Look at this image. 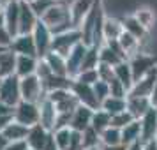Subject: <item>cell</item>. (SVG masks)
I'll return each mask as SVG.
<instances>
[{
    "instance_id": "23",
    "label": "cell",
    "mask_w": 157,
    "mask_h": 150,
    "mask_svg": "<svg viewBox=\"0 0 157 150\" xmlns=\"http://www.w3.org/2000/svg\"><path fill=\"white\" fill-rule=\"evenodd\" d=\"M140 141H141V122L134 120L122 129V145L131 147V145Z\"/></svg>"
},
{
    "instance_id": "54",
    "label": "cell",
    "mask_w": 157,
    "mask_h": 150,
    "mask_svg": "<svg viewBox=\"0 0 157 150\" xmlns=\"http://www.w3.org/2000/svg\"><path fill=\"white\" fill-rule=\"evenodd\" d=\"M88 150H101V147H95V148H88Z\"/></svg>"
},
{
    "instance_id": "55",
    "label": "cell",
    "mask_w": 157,
    "mask_h": 150,
    "mask_svg": "<svg viewBox=\"0 0 157 150\" xmlns=\"http://www.w3.org/2000/svg\"><path fill=\"white\" fill-rule=\"evenodd\" d=\"M2 81H4V79H2V78H0V87H2Z\"/></svg>"
},
{
    "instance_id": "5",
    "label": "cell",
    "mask_w": 157,
    "mask_h": 150,
    "mask_svg": "<svg viewBox=\"0 0 157 150\" xmlns=\"http://www.w3.org/2000/svg\"><path fill=\"white\" fill-rule=\"evenodd\" d=\"M129 65H131V71H132V76H134V81L145 78L148 72H152L157 67V62L154 55H148V53H141L138 51L136 55L129 58Z\"/></svg>"
},
{
    "instance_id": "7",
    "label": "cell",
    "mask_w": 157,
    "mask_h": 150,
    "mask_svg": "<svg viewBox=\"0 0 157 150\" xmlns=\"http://www.w3.org/2000/svg\"><path fill=\"white\" fill-rule=\"evenodd\" d=\"M39 104H34V102H25L21 101L18 106H14V113H13V118L18 124H23L27 127H34L39 124Z\"/></svg>"
},
{
    "instance_id": "28",
    "label": "cell",
    "mask_w": 157,
    "mask_h": 150,
    "mask_svg": "<svg viewBox=\"0 0 157 150\" xmlns=\"http://www.w3.org/2000/svg\"><path fill=\"white\" fill-rule=\"evenodd\" d=\"M122 25H124V30H125L127 34H131V36H134L138 41H143V39L147 37V34H148V32L140 25V21L134 18V14H129V16H125V18H122Z\"/></svg>"
},
{
    "instance_id": "57",
    "label": "cell",
    "mask_w": 157,
    "mask_h": 150,
    "mask_svg": "<svg viewBox=\"0 0 157 150\" xmlns=\"http://www.w3.org/2000/svg\"><path fill=\"white\" fill-rule=\"evenodd\" d=\"M4 2H9V0H4Z\"/></svg>"
},
{
    "instance_id": "41",
    "label": "cell",
    "mask_w": 157,
    "mask_h": 150,
    "mask_svg": "<svg viewBox=\"0 0 157 150\" xmlns=\"http://www.w3.org/2000/svg\"><path fill=\"white\" fill-rule=\"evenodd\" d=\"M109 95L111 97H120V99H127V95H129V92H127V88L122 85L118 79L115 78L111 83H109Z\"/></svg>"
},
{
    "instance_id": "42",
    "label": "cell",
    "mask_w": 157,
    "mask_h": 150,
    "mask_svg": "<svg viewBox=\"0 0 157 150\" xmlns=\"http://www.w3.org/2000/svg\"><path fill=\"white\" fill-rule=\"evenodd\" d=\"M94 92H95V95H97L99 102L102 104V102L109 97V83H106V81H101V79H99V81L94 85Z\"/></svg>"
},
{
    "instance_id": "6",
    "label": "cell",
    "mask_w": 157,
    "mask_h": 150,
    "mask_svg": "<svg viewBox=\"0 0 157 150\" xmlns=\"http://www.w3.org/2000/svg\"><path fill=\"white\" fill-rule=\"evenodd\" d=\"M20 11H21V0H9L4 7V27L7 30L11 39L20 36Z\"/></svg>"
},
{
    "instance_id": "19",
    "label": "cell",
    "mask_w": 157,
    "mask_h": 150,
    "mask_svg": "<svg viewBox=\"0 0 157 150\" xmlns=\"http://www.w3.org/2000/svg\"><path fill=\"white\" fill-rule=\"evenodd\" d=\"M152 108V101L147 97H127V111L132 115L134 120H141Z\"/></svg>"
},
{
    "instance_id": "22",
    "label": "cell",
    "mask_w": 157,
    "mask_h": 150,
    "mask_svg": "<svg viewBox=\"0 0 157 150\" xmlns=\"http://www.w3.org/2000/svg\"><path fill=\"white\" fill-rule=\"evenodd\" d=\"M29 131H30V127L13 120L7 127H6V131H4L2 134H4V138H6L9 143H16V141H27Z\"/></svg>"
},
{
    "instance_id": "30",
    "label": "cell",
    "mask_w": 157,
    "mask_h": 150,
    "mask_svg": "<svg viewBox=\"0 0 157 150\" xmlns=\"http://www.w3.org/2000/svg\"><path fill=\"white\" fill-rule=\"evenodd\" d=\"M101 110H104L111 117H115V115H118V113H124V111H127V99H120V97H111L109 95L101 104Z\"/></svg>"
},
{
    "instance_id": "50",
    "label": "cell",
    "mask_w": 157,
    "mask_h": 150,
    "mask_svg": "<svg viewBox=\"0 0 157 150\" xmlns=\"http://www.w3.org/2000/svg\"><path fill=\"white\" fill-rule=\"evenodd\" d=\"M7 145H9V141L4 138V134L0 133V150H6V147H7Z\"/></svg>"
},
{
    "instance_id": "4",
    "label": "cell",
    "mask_w": 157,
    "mask_h": 150,
    "mask_svg": "<svg viewBox=\"0 0 157 150\" xmlns=\"http://www.w3.org/2000/svg\"><path fill=\"white\" fill-rule=\"evenodd\" d=\"M0 102L14 108L21 102V88H20V78L18 76H9L2 81L0 87Z\"/></svg>"
},
{
    "instance_id": "29",
    "label": "cell",
    "mask_w": 157,
    "mask_h": 150,
    "mask_svg": "<svg viewBox=\"0 0 157 150\" xmlns=\"http://www.w3.org/2000/svg\"><path fill=\"white\" fill-rule=\"evenodd\" d=\"M134 18L140 21V25H141L143 29L147 30H152L154 29V25H155V11L152 7H138L134 13Z\"/></svg>"
},
{
    "instance_id": "37",
    "label": "cell",
    "mask_w": 157,
    "mask_h": 150,
    "mask_svg": "<svg viewBox=\"0 0 157 150\" xmlns=\"http://www.w3.org/2000/svg\"><path fill=\"white\" fill-rule=\"evenodd\" d=\"M57 4H58V0H30L29 2V6L32 7V11L39 16V20H41L53 6H57Z\"/></svg>"
},
{
    "instance_id": "16",
    "label": "cell",
    "mask_w": 157,
    "mask_h": 150,
    "mask_svg": "<svg viewBox=\"0 0 157 150\" xmlns=\"http://www.w3.org/2000/svg\"><path fill=\"white\" fill-rule=\"evenodd\" d=\"M99 2L101 0H72V4H71V18H72V23H74L76 29L81 25V21L88 16V13H90Z\"/></svg>"
},
{
    "instance_id": "49",
    "label": "cell",
    "mask_w": 157,
    "mask_h": 150,
    "mask_svg": "<svg viewBox=\"0 0 157 150\" xmlns=\"http://www.w3.org/2000/svg\"><path fill=\"white\" fill-rule=\"evenodd\" d=\"M150 101H152V106L157 108V83H155V88H154V94H152Z\"/></svg>"
},
{
    "instance_id": "24",
    "label": "cell",
    "mask_w": 157,
    "mask_h": 150,
    "mask_svg": "<svg viewBox=\"0 0 157 150\" xmlns=\"http://www.w3.org/2000/svg\"><path fill=\"white\" fill-rule=\"evenodd\" d=\"M43 60L48 64V67L51 69L53 74H57V76H67V62H65V58L62 55H58L55 51H50Z\"/></svg>"
},
{
    "instance_id": "9",
    "label": "cell",
    "mask_w": 157,
    "mask_h": 150,
    "mask_svg": "<svg viewBox=\"0 0 157 150\" xmlns=\"http://www.w3.org/2000/svg\"><path fill=\"white\" fill-rule=\"evenodd\" d=\"M71 92L74 94V97L78 99V102L81 106H86L90 110H101V102L97 99V95L94 92L92 85H83V83H78V81H72Z\"/></svg>"
},
{
    "instance_id": "21",
    "label": "cell",
    "mask_w": 157,
    "mask_h": 150,
    "mask_svg": "<svg viewBox=\"0 0 157 150\" xmlns=\"http://www.w3.org/2000/svg\"><path fill=\"white\" fill-rule=\"evenodd\" d=\"M122 34H124V25H122V20H117V18H108V16H106L104 25H102V39H104V43H109V41H118Z\"/></svg>"
},
{
    "instance_id": "10",
    "label": "cell",
    "mask_w": 157,
    "mask_h": 150,
    "mask_svg": "<svg viewBox=\"0 0 157 150\" xmlns=\"http://www.w3.org/2000/svg\"><path fill=\"white\" fill-rule=\"evenodd\" d=\"M155 83H157V67L152 72H148L145 78L134 81L127 97H147V99H150L152 94H154V88H155Z\"/></svg>"
},
{
    "instance_id": "43",
    "label": "cell",
    "mask_w": 157,
    "mask_h": 150,
    "mask_svg": "<svg viewBox=\"0 0 157 150\" xmlns=\"http://www.w3.org/2000/svg\"><path fill=\"white\" fill-rule=\"evenodd\" d=\"M97 74H99L101 81H106V83H111V81L115 79V71H113V67H109V65L99 64V67H97Z\"/></svg>"
},
{
    "instance_id": "53",
    "label": "cell",
    "mask_w": 157,
    "mask_h": 150,
    "mask_svg": "<svg viewBox=\"0 0 157 150\" xmlns=\"http://www.w3.org/2000/svg\"><path fill=\"white\" fill-rule=\"evenodd\" d=\"M7 50H9V48H6V46H0V55H4Z\"/></svg>"
},
{
    "instance_id": "15",
    "label": "cell",
    "mask_w": 157,
    "mask_h": 150,
    "mask_svg": "<svg viewBox=\"0 0 157 150\" xmlns=\"http://www.w3.org/2000/svg\"><path fill=\"white\" fill-rule=\"evenodd\" d=\"M141 143H150L157 140V108H152L141 120Z\"/></svg>"
},
{
    "instance_id": "25",
    "label": "cell",
    "mask_w": 157,
    "mask_h": 150,
    "mask_svg": "<svg viewBox=\"0 0 157 150\" xmlns=\"http://www.w3.org/2000/svg\"><path fill=\"white\" fill-rule=\"evenodd\" d=\"M16 53L7 50L4 55H0V78L6 79L16 74Z\"/></svg>"
},
{
    "instance_id": "18",
    "label": "cell",
    "mask_w": 157,
    "mask_h": 150,
    "mask_svg": "<svg viewBox=\"0 0 157 150\" xmlns=\"http://www.w3.org/2000/svg\"><path fill=\"white\" fill-rule=\"evenodd\" d=\"M39 23V16L32 11L29 2H21V11H20V34H32L34 29Z\"/></svg>"
},
{
    "instance_id": "31",
    "label": "cell",
    "mask_w": 157,
    "mask_h": 150,
    "mask_svg": "<svg viewBox=\"0 0 157 150\" xmlns=\"http://www.w3.org/2000/svg\"><path fill=\"white\" fill-rule=\"evenodd\" d=\"M90 127L101 136V133H104L108 127H111V115L106 113L104 110H95L92 117V125Z\"/></svg>"
},
{
    "instance_id": "35",
    "label": "cell",
    "mask_w": 157,
    "mask_h": 150,
    "mask_svg": "<svg viewBox=\"0 0 157 150\" xmlns=\"http://www.w3.org/2000/svg\"><path fill=\"white\" fill-rule=\"evenodd\" d=\"M97 67H99V48L97 46H88L85 58H83L81 71H90V69H97Z\"/></svg>"
},
{
    "instance_id": "51",
    "label": "cell",
    "mask_w": 157,
    "mask_h": 150,
    "mask_svg": "<svg viewBox=\"0 0 157 150\" xmlns=\"http://www.w3.org/2000/svg\"><path fill=\"white\" fill-rule=\"evenodd\" d=\"M127 150H143V143H134V145H131V147H127Z\"/></svg>"
},
{
    "instance_id": "45",
    "label": "cell",
    "mask_w": 157,
    "mask_h": 150,
    "mask_svg": "<svg viewBox=\"0 0 157 150\" xmlns=\"http://www.w3.org/2000/svg\"><path fill=\"white\" fill-rule=\"evenodd\" d=\"M13 113H14V108L0 102V117H13Z\"/></svg>"
},
{
    "instance_id": "33",
    "label": "cell",
    "mask_w": 157,
    "mask_h": 150,
    "mask_svg": "<svg viewBox=\"0 0 157 150\" xmlns=\"http://www.w3.org/2000/svg\"><path fill=\"white\" fill-rule=\"evenodd\" d=\"M122 62H125V60H122L108 44H102L99 48V64L109 65V67H117V65L122 64Z\"/></svg>"
},
{
    "instance_id": "1",
    "label": "cell",
    "mask_w": 157,
    "mask_h": 150,
    "mask_svg": "<svg viewBox=\"0 0 157 150\" xmlns=\"http://www.w3.org/2000/svg\"><path fill=\"white\" fill-rule=\"evenodd\" d=\"M41 21L53 32V36L64 34V32H69V30L76 29L74 23H72V18H71V6H67L62 0H58L57 6H53L41 18Z\"/></svg>"
},
{
    "instance_id": "46",
    "label": "cell",
    "mask_w": 157,
    "mask_h": 150,
    "mask_svg": "<svg viewBox=\"0 0 157 150\" xmlns=\"http://www.w3.org/2000/svg\"><path fill=\"white\" fill-rule=\"evenodd\" d=\"M13 120H14L13 117H0V133H4V131H6V127H7Z\"/></svg>"
},
{
    "instance_id": "47",
    "label": "cell",
    "mask_w": 157,
    "mask_h": 150,
    "mask_svg": "<svg viewBox=\"0 0 157 150\" xmlns=\"http://www.w3.org/2000/svg\"><path fill=\"white\" fill-rule=\"evenodd\" d=\"M143 150H157V141H150L143 145Z\"/></svg>"
},
{
    "instance_id": "17",
    "label": "cell",
    "mask_w": 157,
    "mask_h": 150,
    "mask_svg": "<svg viewBox=\"0 0 157 150\" xmlns=\"http://www.w3.org/2000/svg\"><path fill=\"white\" fill-rule=\"evenodd\" d=\"M50 136H51L50 131H46L41 124H37L34 127H30L29 136H27V145L32 150H44L46 143L50 140Z\"/></svg>"
},
{
    "instance_id": "52",
    "label": "cell",
    "mask_w": 157,
    "mask_h": 150,
    "mask_svg": "<svg viewBox=\"0 0 157 150\" xmlns=\"http://www.w3.org/2000/svg\"><path fill=\"white\" fill-rule=\"evenodd\" d=\"M6 4H7V2H4V0H0V16L4 14V7H6Z\"/></svg>"
},
{
    "instance_id": "40",
    "label": "cell",
    "mask_w": 157,
    "mask_h": 150,
    "mask_svg": "<svg viewBox=\"0 0 157 150\" xmlns=\"http://www.w3.org/2000/svg\"><path fill=\"white\" fill-rule=\"evenodd\" d=\"M131 122H134V118H132V115L129 113V111H124V113H118L115 115V117H111V127H117V129H124L125 125H129Z\"/></svg>"
},
{
    "instance_id": "2",
    "label": "cell",
    "mask_w": 157,
    "mask_h": 150,
    "mask_svg": "<svg viewBox=\"0 0 157 150\" xmlns=\"http://www.w3.org/2000/svg\"><path fill=\"white\" fill-rule=\"evenodd\" d=\"M20 88H21V101H25V102L41 104L46 99V90H44L43 81L36 74L20 79Z\"/></svg>"
},
{
    "instance_id": "14",
    "label": "cell",
    "mask_w": 157,
    "mask_h": 150,
    "mask_svg": "<svg viewBox=\"0 0 157 150\" xmlns=\"http://www.w3.org/2000/svg\"><path fill=\"white\" fill-rule=\"evenodd\" d=\"M88 50V46L83 43H79L74 50L67 55L65 62H67V76L71 79H74L81 71V65H83V58H85V53Z\"/></svg>"
},
{
    "instance_id": "58",
    "label": "cell",
    "mask_w": 157,
    "mask_h": 150,
    "mask_svg": "<svg viewBox=\"0 0 157 150\" xmlns=\"http://www.w3.org/2000/svg\"><path fill=\"white\" fill-rule=\"evenodd\" d=\"M29 150H32V148H29Z\"/></svg>"
},
{
    "instance_id": "36",
    "label": "cell",
    "mask_w": 157,
    "mask_h": 150,
    "mask_svg": "<svg viewBox=\"0 0 157 150\" xmlns=\"http://www.w3.org/2000/svg\"><path fill=\"white\" fill-rule=\"evenodd\" d=\"M53 138H55V143L60 150H65L71 143V138H72V129L71 127H62V129H57L53 131Z\"/></svg>"
},
{
    "instance_id": "38",
    "label": "cell",
    "mask_w": 157,
    "mask_h": 150,
    "mask_svg": "<svg viewBox=\"0 0 157 150\" xmlns=\"http://www.w3.org/2000/svg\"><path fill=\"white\" fill-rule=\"evenodd\" d=\"M81 140H83V147H85V150L101 147V138H99V134H97L92 127H88L86 131L81 133Z\"/></svg>"
},
{
    "instance_id": "56",
    "label": "cell",
    "mask_w": 157,
    "mask_h": 150,
    "mask_svg": "<svg viewBox=\"0 0 157 150\" xmlns=\"http://www.w3.org/2000/svg\"><path fill=\"white\" fill-rule=\"evenodd\" d=\"M21 2H30V0H21Z\"/></svg>"
},
{
    "instance_id": "8",
    "label": "cell",
    "mask_w": 157,
    "mask_h": 150,
    "mask_svg": "<svg viewBox=\"0 0 157 150\" xmlns=\"http://www.w3.org/2000/svg\"><path fill=\"white\" fill-rule=\"evenodd\" d=\"M34 43H36L37 50V58H44L51 51V43H53V32H51L41 20L37 23V27L32 32Z\"/></svg>"
},
{
    "instance_id": "12",
    "label": "cell",
    "mask_w": 157,
    "mask_h": 150,
    "mask_svg": "<svg viewBox=\"0 0 157 150\" xmlns=\"http://www.w3.org/2000/svg\"><path fill=\"white\" fill-rule=\"evenodd\" d=\"M39 113H41V117H39V124H41L46 131L53 133L55 127H57V120H58L57 106H55L51 101L44 99L43 102L39 104Z\"/></svg>"
},
{
    "instance_id": "20",
    "label": "cell",
    "mask_w": 157,
    "mask_h": 150,
    "mask_svg": "<svg viewBox=\"0 0 157 150\" xmlns=\"http://www.w3.org/2000/svg\"><path fill=\"white\" fill-rule=\"evenodd\" d=\"M37 65H39V58L37 57L18 55V57H16V76L21 79V78H27V76L36 74Z\"/></svg>"
},
{
    "instance_id": "39",
    "label": "cell",
    "mask_w": 157,
    "mask_h": 150,
    "mask_svg": "<svg viewBox=\"0 0 157 150\" xmlns=\"http://www.w3.org/2000/svg\"><path fill=\"white\" fill-rule=\"evenodd\" d=\"M74 81L78 83H83V85H95L99 81V74H97V69H90V71H81L74 78Z\"/></svg>"
},
{
    "instance_id": "26",
    "label": "cell",
    "mask_w": 157,
    "mask_h": 150,
    "mask_svg": "<svg viewBox=\"0 0 157 150\" xmlns=\"http://www.w3.org/2000/svg\"><path fill=\"white\" fill-rule=\"evenodd\" d=\"M72 81H74V79H71L69 76H57V74H51L43 85H44L46 94H48V92H55V90H71Z\"/></svg>"
},
{
    "instance_id": "48",
    "label": "cell",
    "mask_w": 157,
    "mask_h": 150,
    "mask_svg": "<svg viewBox=\"0 0 157 150\" xmlns=\"http://www.w3.org/2000/svg\"><path fill=\"white\" fill-rule=\"evenodd\" d=\"M101 150H127L125 145H117V147H101Z\"/></svg>"
},
{
    "instance_id": "11",
    "label": "cell",
    "mask_w": 157,
    "mask_h": 150,
    "mask_svg": "<svg viewBox=\"0 0 157 150\" xmlns=\"http://www.w3.org/2000/svg\"><path fill=\"white\" fill-rule=\"evenodd\" d=\"M9 50L16 53V55H25V57H37V50H36V43L32 34H20L16 36L11 44Z\"/></svg>"
},
{
    "instance_id": "27",
    "label": "cell",
    "mask_w": 157,
    "mask_h": 150,
    "mask_svg": "<svg viewBox=\"0 0 157 150\" xmlns=\"http://www.w3.org/2000/svg\"><path fill=\"white\" fill-rule=\"evenodd\" d=\"M115 71V78L120 81L122 85L127 88V92L132 88V85H134V76H132V71H131V65H129V60H125V62H122V64H118L117 67H113Z\"/></svg>"
},
{
    "instance_id": "3",
    "label": "cell",
    "mask_w": 157,
    "mask_h": 150,
    "mask_svg": "<svg viewBox=\"0 0 157 150\" xmlns=\"http://www.w3.org/2000/svg\"><path fill=\"white\" fill-rule=\"evenodd\" d=\"M79 43H83V41H81V34H79L78 29H72V30H69V32L53 36L51 51H55L58 55H62L64 58H67V55H69Z\"/></svg>"
},
{
    "instance_id": "34",
    "label": "cell",
    "mask_w": 157,
    "mask_h": 150,
    "mask_svg": "<svg viewBox=\"0 0 157 150\" xmlns=\"http://www.w3.org/2000/svg\"><path fill=\"white\" fill-rule=\"evenodd\" d=\"M101 147H117L122 145V131L117 127H108L104 133H101Z\"/></svg>"
},
{
    "instance_id": "32",
    "label": "cell",
    "mask_w": 157,
    "mask_h": 150,
    "mask_svg": "<svg viewBox=\"0 0 157 150\" xmlns=\"http://www.w3.org/2000/svg\"><path fill=\"white\" fill-rule=\"evenodd\" d=\"M140 43H141V41H138L134 36L127 34L125 30H124V34H122L120 39H118V44L122 46V50L125 51L127 58H131L132 55H136V53L140 51Z\"/></svg>"
},
{
    "instance_id": "13",
    "label": "cell",
    "mask_w": 157,
    "mask_h": 150,
    "mask_svg": "<svg viewBox=\"0 0 157 150\" xmlns=\"http://www.w3.org/2000/svg\"><path fill=\"white\" fill-rule=\"evenodd\" d=\"M92 117H94V110L79 104L71 115V124H69V127H71L72 131H76V133H83V131H86V129L92 125Z\"/></svg>"
},
{
    "instance_id": "44",
    "label": "cell",
    "mask_w": 157,
    "mask_h": 150,
    "mask_svg": "<svg viewBox=\"0 0 157 150\" xmlns=\"http://www.w3.org/2000/svg\"><path fill=\"white\" fill-rule=\"evenodd\" d=\"M6 150H29L27 141H16V143H9Z\"/></svg>"
}]
</instances>
